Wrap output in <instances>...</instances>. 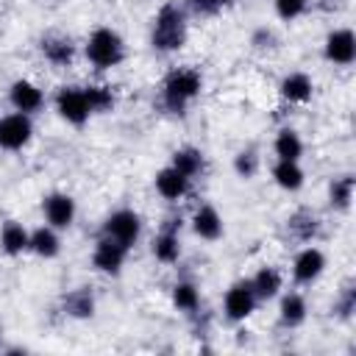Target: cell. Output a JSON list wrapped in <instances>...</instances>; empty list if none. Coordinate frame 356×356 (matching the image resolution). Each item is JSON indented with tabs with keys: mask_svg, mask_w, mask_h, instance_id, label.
<instances>
[{
	"mask_svg": "<svg viewBox=\"0 0 356 356\" xmlns=\"http://www.w3.org/2000/svg\"><path fill=\"white\" fill-rule=\"evenodd\" d=\"M189 39V14L181 3L167 0L156 8L153 19H150V47L161 56L178 53L184 50Z\"/></svg>",
	"mask_w": 356,
	"mask_h": 356,
	"instance_id": "cell-1",
	"label": "cell"
},
{
	"mask_svg": "<svg viewBox=\"0 0 356 356\" xmlns=\"http://www.w3.org/2000/svg\"><path fill=\"white\" fill-rule=\"evenodd\" d=\"M203 95V75L195 67H172L159 89V103L167 114L184 117L189 106Z\"/></svg>",
	"mask_w": 356,
	"mask_h": 356,
	"instance_id": "cell-2",
	"label": "cell"
},
{
	"mask_svg": "<svg viewBox=\"0 0 356 356\" xmlns=\"http://www.w3.org/2000/svg\"><path fill=\"white\" fill-rule=\"evenodd\" d=\"M128 56V47H125V39L117 28L111 25H97L89 31L86 42H83V58L89 61L92 70L97 72H108V70H117Z\"/></svg>",
	"mask_w": 356,
	"mask_h": 356,
	"instance_id": "cell-3",
	"label": "cell"
},
{
	"mask_svg": "<svg viewBox=\"0 0 356 356\" xmlns=\"http://www.w3.org/2000/svg\"><path fill=\"white\" fill-rule=\"evenodd\" d=\"M53 111L58 114L61 122L72 125V128H83L95 114L89 108V97H86V89L78 86V83H64L56 89L53 95Z\"/></svg>",
	"mask_w": 356,
	"mask_h": 356,
	"instance_id": "cell-4",
	"label": "cell"
},
{
	"mask_svg": "<svg viewBox=\"0 0 356 356\" xmlns=\"http://www.w3.org/2000/svg\"><path fill=\"white\" fill-rule=\"evenodd\" d=\"M142 231H145L142 214H139V211H134V209H128V206L114 209V211L103 220V225H100V234H106V236L117 239V242H120V245H125L128 250H134V248L139 245Z\"/></svg>",
	"mask_w": 356,
	"mask_h": 356,
	"instance_id": "cell-5",
	"label": "cell"
},
{
	"mask_svg": "<svg viewBox=\"0 0 356 356\" xmlns=\"http://www.w3.org/2000/svg\"><path fill=\"white\" fill-rule=\"evenodd\" d=\"M181 228H184V220L181 217H167L161 222V228L156 231V236L150 239V256L164 264V267H172L181 261L184 256V245H181Z\"/></svg>",
	"mask_w": 356,
	"mask_h": 356,
	"instance_id": "cell-6",
	"label": "cell"
},
{
	"mask_svg": "<svg viewBox=\"0 0 356 356\" xmlns=\"http://www.w3.org/2000/svg\"><path fill=\"white\" fill-rule=\"evenodd\" d=\"M328 267V256L323 248H317L314 242H306L295 256H292V264H289V275L298 286H312L323 278Z\"/></svg>",
	"mask_w": 356,
	"mask_h": 356,
	"instance_id": "cell-7",
	"label": "cell"
},
{
	"mask_svg": "<svg viewBox=\"0 0 356 356\" xmlns=\"http://www.w3.org/2000/svg\"><path fill=\"white\" fill-rule=\"evenodd\" d=\"M256 309H259V298H256V292H253V286H250L248 278L234 281V284L222 292V317H225L228 323L239 325V323H245L248 317H253Z\"/></svg>",
	"mask_w": 356,
	"mask_h": 356,
	"instance_id": "cell-8",
	"label": "cell"
},
{
	"mask_svg": "<svg viewBox=\"0 0 356 356\" xmlns=\"http://www.w3.org/2000/svg\"><path fill=\"white\" fill-rule=\"evenodd\" d=\"M128 248L125 245H120L117 239H111V236H106V234H100L97 239H95V245H92V256H89V261H92V267H95V273H100V275H120L122 273V267H125V261H128Z\"/></svg>",
	"mask_w": 356,
	"mask_h": 356,
	"instance_id": "cell-9",
	"label": "cell"
},
{
	"mask_svg": "<svg viewBox=\"0 0 356 356\" xmlns=\"http://www.w3.org/2000/svg\"><path fill=\"white\" fill-rule=\"evenodd\" d=\"M75 217H78V203L70 192L53 189L42 197V220L56 231H70L75 225Z\"/></svg>",
	"mask_w": 356,
	"mask_h": 356,
	"instance_id": "cell-10",
	"label": "cell"
},
{
	"mask_svg": "<svg viewBox=\"0 0 356 356\" xmlns=\"http://www.w3.org/2000/svg\"><path fill=\"white\" fill-rule=\"evenodd\" d=\"M33 139V117L8 111L0 117V150L6 153H19L31 145Z\"/></svg>",
	"mask_w": 356,
	"mask_h": 356,
	"instance_id": "cell-11",
	"label": "cell"
},
{
	"mask_svg": "<svg viewBox=\"0 0 356 356\" xmlns=\"http://www.w3.org/2000/svg\"><path fill=\"white\" fill-rule=\"evenodd\" d=\"M6 97H8L11 111L28 114V117H36V114L44 108V103H47L44 89H42L36 81H31V78H14V81L8 83Z\"/></svg>",
	"mask_w": 356,
	"mask_h": 356,
	"instance_id": "cell-12",
	"label": "cell"
},
{
	"mask_svg": "<svg viewBox=\"0 0 356 356\" xmlns=\"http://www.w3.org/2000/svg\"><path fill=\"white\" fill-rule=\"evenodd\" d=\"M323 58L334 67H350L356 61V33L353 28H331L323 39Z\"/></svg>",
	"mask_w": 356,
	"mask_h": 356,
	"instance_id": "cell-13",
	"label": "cell"
},
{
	"mask_svg": "<svg viewBox=\"0 0 356 356\" xmlns=\"http://www.w3.org/2000/svg\"><path fill=\"white\" fill-rule=\"evenodd\" d=\"M189 231L200 242H220L225 236V220L211 203H200L189 217Z\"/></svg>",
	"mask_w": 356,
	"mask_h": 356,
	"instance_id": "cell-14",
	"label": "cell"
},
{
	"mask_svg": "<svg viewBox=\"0 0 356 356\" xmlns=\"http://www.w3.org/2000/svg\"><path fill=\"white\" fill-rule=\"evenodd\" d=\"M39 53H42V58H44L53 70H67V67L75 64L78 47H75V42H72L70 36H64V33H47V36H42V42H39Z\"/></svg>",
	"mask_w": 356,
	"mask_h": 356,
	"instance_id": "cell-15",
	"label": "cell"
},
{
	"mask_svg": "<svg viewBox=\"0 0 356 356\" xmlns=\"http://www.w3.org/2000/svg\"><path fill=\"white\" fill-rule=\"evenodd\" d=\"M153 189H156V195H159L161 200L178 203V200H184V197L192 192V181H189L184 172H178L172 164H164V167L156 170V175H153Z\"/></svg>",
	"mask_w": 356,
	"mask_h": 356,
	"instance_id": "cell-16",
	"label": "cell"
},
{
	"mask_svg": "<svg viewBox=\"0 0 356 356\" xmlns=\"http://www.w3.org/2000/svg\"><path fill=\"white\" fill-rule=\"evenodd\" d=\"M278 95L289 106H306L314 97V78L303 70H292L278 81Z\"/></svg>",
	"mask_w": 356,
	"mask_h": 356,
	"instance_id": "cell-17",
	"label": "cell"
},
{
	"mask_svg": "<svg viewBox=\"0 0 356 356\" xmlns=\"http://www.w3.org/2000/svg\"><path fill=\"white\" fill-rule=\"evenodd\" d=\"M275 300H278V323H281V328L295 331L309 320V300H306L303 292L286 289Z\"/></svg>",
	"mask_w": 356,
	"mask_h": 356,
	"instance_id": "cell-18",
	"label": "cell"
},
{
	"mask_svg": "<svg viewBox=\"0 0 356 356\" xmlns=\"http://www.w3.org/2000/svg\"><path fill=\"white\" fill-rule=\"evenodd\" d=\"M248 281H250V286H253L259 303L275 300V298L284 292V273H281L275 264H261Z\"/></svg>",
	"mask_w": 356,
	"mask_h": 356,
	"instance_id": "cell-19",
	"label": "cell"
},
{
	"mask_svg": "<svg viewBox=\"0 0 356 356\" xmlns=\"http://www.w3.org/2000/svg\"><path fill=\"white\" fill-rule=\"evenodd\" d=\"M31 245V231L19 220H6L0 225V253L8 259H19L28 253Z\"/></svg>",
	"mask_w": 356,
	"mask_h": 356,
	"instance_id": "cell-20",
	"label": "cell"
},
{
	"mask_svg": "<svg viewBox=\"0 0 356 356\" xmlns=\"http://www.w3.org/2000/svg\"><path fill=\"white\" fill-rule=\"evenodd\" d=\"M270 178L281 192H300L306 184V170L300 167V161H286V159H275L270 167Z\"/></svg>",
	"mask_w": 356,
	"mask_h": 356,
	"instance_id": "cell-21",
	"label": "cell"
},
{
	"mask_svg": "<svg viewBox=\"0 0 356 356\" xmlns=\"http://www.w3.org/2000/svg\"><path fill=\"white\" fill-rule=\"evenodd\" d=\"M303 153H306V142H303L300 131L292 125H281L273 136V156L286 159V161H300Z\"/></svg>",
	"mask_w": 356,
	"mask_h": 356,
	"instance_id": "cell-22",
	"label": "cell"
},
{
	"mask_svg": "<svg viewBox=\"0 0 356 356\" xmlns=\"http://www.w3.org/2000/svg\"><path fill=\"white\" fill-rule=\"evenodd\" d=\"M28 253H33L36 259H56L61 253V231H56L53 225L42 222L31 231V245H28Z\"/></svg>",
	"mask_w": 356,
	"mask_h": 356,
	"instance_id": "cell-23",
	"label": "cell"
},
{
	"mask_svg": "<svg viewBox=\"0 0 356 356\" xmlns=\"http://www.w3.org/2000/svg\"><path fill=\"white\" fill-rule=\"evenodd\" d=\"M170 303H172L175 312H181V314H186V317H195V314L200 312V306H203L200 286H197L195 281H189V278L175 281L172 289H170Z\"/></svg>",
	"mask_w": 356,
	"mask_h": 356,
	"instance_id": "cell-24",
	"label": "cell"
},
{
	"mask_svg": "<svg viewBox=\"0 0 356 356\" xmlns=\"http://www.w3.org/2000/svg\"><path fill=\"white\" fill-rule=\"evenodd\" d=\"M170 164L178 172H184L189 181H195V178H200L206 172V153L200 147H195V145H181V147L172 150Z\"/></svg>",
	"mask_w": 356,
	"mask_h": 356,
	"instance_id": "cell-25",
	"label": "cell"
},
{
	"mask_svg": "<svg viewBox=\"0 0 356 356\" xmlns=\"http://www.w3.org/2000/svg\"><path fill=\"white\" fill-rule=\"evenodd\" d=\"M61 309H64V314L72 317V320H92L95 312H97V300H95L92 289L78 286V289H70V292L64 295Z\"/></svg>",
	"mask_w": 356,
	"mask_h": 356,
	"instance_id": "cell-26",
	"label": "cell"
},
{
	"mask_svg": "<svg viewBox=\"0 0 356 356\" xmlns=\"http://www.w3.org/2000/svg\"><path fill=\"white\" fill-rule=\"evenodd\" d=\"M286 231H289L300 245L314 242L317 234H320V217H317L312 209H298V211L289 214V220H286Z\"/></svg>",
	"mask_w": 356,
	"mask_h": 356,
	"instance_id": "cell-27",
	"label": "cell"
},
{
	"mask_svg": "<svg viewBox=\"0 0 356 356\" xmlns=\"http://www.w3.org/2000/svg\"><path fill=\"white\" fill-rule=\"evenodd\" d=\"M353 195H356V178L350 172L331 178V184H328V206L334 211H350Z\"/></svg>",
	"mask_w": 356,
	"mask_h": 356,
	"instance_id": "cell-28",
	"label": "cell"
},
{
	"mask_svg": "<svg viewBox=\"0 0 356 356\" xmlns=\"http://www.w3.org/2000/svg\"><path fill=\"white\" fill-rule=\"evenodd\" d=\"M86 97L92 114H111L117 108V92L111 83H86Z\"/></svg>",
	"mask_w": 356,
	"mask_h": 356,
	"instance_id": "cell-29",
	"label": "cell"
},
{
	"mask_svg": "<svg viewBox=\"0 0 356 356\" xmlns=\"http://www.w3.org/2000/svg\"><path fill=\"white\" fill-rule=\"evenodd\" d=\"M231 170H234L236 178L253 181V178L259 175V170H261V156H259V150H256V147H242V150H236V156H234V161H231Z\"/></svg>",
	"mask_w": 356,
	"mask_h": 356,
	"instance_id": "cell-30",
	"label": "cell"
},
{
	"mask_svg": "<svg viewBox=\"0 0 356 356\" xmlns=\"http://www.w3.org/2000/svg\"><path fill=\"white\" fill-rule=\"evenodd\" d=\"M181 6L186 8V14H195V17H217L225 8H231L234 0H184Z\"/></svg>",
	"mask_w": 356,
	"mask_h": 356,
	"instance_id": "cell-31",
	"label": "cell"
},
{
	"mask_svg": "<svg viewBox=\"0 0 356 356\" xmlns=\"http://www.w3.org/2000/svg\"><path fill=\"white\" fill-rule=\"evenodd\" d=\"M331 312H334L337 320H345V323L353 317V312H356V289H353V284H345L339 289V295L334 298Z\"/></svg>",
	"mask_w": 356,
	"mask_h": 356,
	"instance_id": "cell-32",
	"label": "cell"
},
{
	"mask_svg": "<svg viewBox=\"0 0 356 356\" xmlns=\"http://www.w3.org/2000/svg\"><path fill=\"white\" fill-rule=\"evenodd\" d=\"M273 11L281 22H295L309 11V0H273Z\"/></svg>",
	"mask_w": 356,
	"mask_h": 356,
	"instance_id": "cell-33",
	"label": "cell"
},
{
	"mask_svg": "<svg viewBox=\"0 0 356 356\" xmlns=\"http://www.w3.org/2000/svg\"><path fill=\"white\" fill-rule=\"evenodd\" d=\"M250 44L256 50H270V47H275V33L270 28H256L250 36Z\"/></svg>",
	"mask_w": 356,
	"mask_h": 356,
	"instance_id": "cell-34",
	"label": "cell"
},
{
	"mask_svg": "<svg viewBox=\"0 0 356 356\" xmlns=\"http://www.w3.org/2000/svg\"><path fill=\"white\" fill-rule=\"evenodd\" d=\"M0 348H3V323H0Z\"/></svg>",
	"mask_w": 356,
	"mask_h": 356,
	"instance_id": "cell-35",
	"label": "cell"
}]
</instances>
